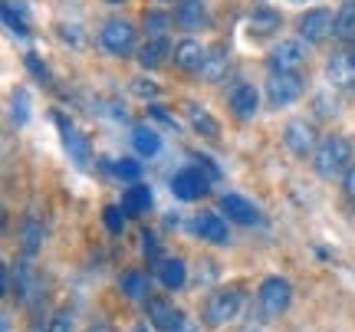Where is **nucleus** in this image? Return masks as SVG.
Masks as SVG:
<instances>
[{"label":"nucleus","mask_w":355,"mask_h":332,"mask_svg":"<svg viewBox=\"0 0 355 332\" xmlns=\"http://www.w3.org/2000/svg\"><path fill=\"white\" fill-rule=\"evenodd\" d=\"M135 332H145V326H139V329H135Z\"/></svg>","instance_id":"c03bdc74"},{"label":"nucleus","mask_w":355,"mask_h":332,"mask_svg":"<svg viewBox=\"0 0 355 332\" xmlns=\"http://www.w3.org/2000/svg\"><path fill=\"white\" fill-rule=\"evenodd\" d=\"M326 82L332 89H355V46H345V50L332 53L329 63H326Z\"/></svg>","instance_id":"f8f14e48"},{"label":"nucleus","mask_w":355,"mask_h":332,"mask_svg":"<svg viewBox=\"0 0 355 332\" xmlns=\"http://www.w3.org/2000/svg\"><path fill=\"white\" fill-rule=\"evenodd\" d=\"M241 306H243V293L237 286H217L214 293L204 299V309H201V320L207 329H220L241 316Z\"/></svg>","instance_id":"f03ea898"},{"label":"nucleus","mask_w":355,"mask_h":332,"mask_svg":"<svg viewBox=\"0 0 355 332\" xmlns=\"http://www.w3.org/2000/svg\"><path fill=\"white\" fill-rule=\"evenodd\" d=\"M332 37L352 43L355 40V0H343L339 10H336V26H332Z\"/></svg>","instance_id":"bb28decb"},{"label":"nucleus","mask_w":355,"mask_h":332,"mask_svg":"<svg viewBox=\"0 0 355 332\" xmlns=\"http://www.w3.org/2000/svg\"><path fill=\"white\" fill-rule=\"evenodd\" d=\"M191 230H194V237L214 243V247L230 243L227 220H224V214H217V211H198V214H194V220H191Z\"/></svg>","instance_id":"4468645a"},{"label":"nucleus","mask_w":355,"mask_h":332,"mask_svg":"<svg viewBox=\"0 0 355 332\" xmlns=\"http://www.w3.org/2000/svg\"><path fill=\"white\" fill-rule=\"evenodd\" d=\"M211 184H214V178L201 165H188V168H181V171H175L171 194H175L178 201H201L204 194L211 191Z\"/></svg>","instance_id":"6e6552de"},{"label":"nucleus","mask_w":355,"mask_h":332,"mask_svg":"<svg viewBox=\"0 0 355 332\" xmlns=\"http://www.w3.org/2000/svg\"><path fill=\"white\" fill-rule=\"evenodd\" d=\"M220 214L234 224H241V227H250L260 220V207L250 201V198H243V194H224L220 198Z\"/></svg>","instance_id":"a211bd4d"},{"label":"nucleus","mask_w":355,"mask_h":332,"mask_svg":"<svg viewBox=\"0 0 355 332\" xmlns=\"http://www.w3.org/2000/svg\"><path fill=\"white\" fill-rule=\"evenodd\" d=\"M132 148H135V155H141V158H158V152H162V135H158L152 125H135L132 128Z\"/></svg>","instance_id":"b1692460"},{"label":"nucleus","mask_w":355,"mask_h":332,"mask_svg":"<svg viewBox=\"0 0 355 332\" xmlns=\"http://www.w3.org/2000/svg\"><path fill=\"white\" fill-rule=\"evenodd\" d=\"M102 218H105V230H109V234H115V237L125 230V218H128V214L122 211V204H109Z\"/></svg>","instance_id":"72a5a7b5"},{"label":"nucleus","mask_w":355,"mask_h":332,"mask_svg":"<svg viewBox=\"0 0 355 332\" xmlns=\"http://www.w3.org/2000/svg\"><path fill=\"white\" fill-rule=\"evenodd\" d=\"M162 3H168V0H162Z\"/></svg>","instance_id":"49530a36"},{"label":"nucleus","mask_w":355,"mask_h":332,"mask_svg":"<svg viewBox=\"0 0 355 332\" xmlns=\"http://www.w3.org/2000/svg\"><path fill=\"white\" fill-rule=\"evenodd\" d=\"M227 69H230V50L217 43V46H207V60H204L198 76H201L204 82H220V79L227 76Z\"/></svg>","instance_id":"412c9836"},{"label":"nucleus","mask_w":355,"mask_h":332,"mask_svg":"<svg viewBox=\"0 0 355 332\" xmlns=\"http://www.w3.org/2000/svg\"><path fill=\"white\" fill-rule=\"evenodd\" d=\"M40 290H43V286H40V273H37V267H33V260H30V256H20L10 267V293L17 296V303H30Z\"/></svg>","instance_id":"9b49d317"},{"label":"nucleus","mask_w":355,"mask_h":332,"mask_svg":"<svg viewBox=\"0 0 355 332\" xmlns=\"http://www.w3.org/2000/svg\"><path fill=\"white\" fill-rule=\"evenodd\" d=\"M204 60H207V46H201V40L194 37H184L175 43V50H171V63H175V69H181V73H201Z\"/></svg>","instance_id":"dca6fc26"},{"label":"nucleus","mask_w":355,"mask_h":332,"mask_svg":"<svg viewBox=\"0 0 355 332\" xmlns=\"http://www.w3.org/2000/svg\"><path fill=\"white\" fill-rule=\"evenodd\" d=\"M293 3H303V0H293Z\"/></svg>","instance_id":"a18cd8bd"},{"label":"nucleus","mask_w":355,"mask_h":332,"mask_svg":"<svg viewBox=\"0 0 355 332\" xmlns=\"http://www.w3.org/2000/svg\"><path fill=\"white\" fill-rule=\"evenodd\" d=\"M60 37H63L66 43H76V46H83V30H79V26H60Z\"/></svg>","instance_id":"e433bc0d"},{"label":"nucleus","mask_w":355,"mask_h":332,"mask_svg":"<svg viewBox=\"0 0 355 332\" xmlns=\"http://www.w3.org/2000/svg\"><path fill=\"white\" fill-rule=\"evenodd\" d=\"M263 92L270 109H286V105L300 103V96L306 92V79L303 73H270Z\"/></svg>","instance_id":"39448f33"},{"label":"nucleus","mask_w":355,"mask_h":332,"mask_svg":"<svg viewBox=\"0 0 355 332\" xmlns=\"http://www.w3.org/2000/svg\"><path fill=\"white\" fill-rule=\"evenodd\" d=\"M158 283L165 286L168 293H178L188 286V263L184 256H165L162 267H158Z\"/></svg>","instance_id":"aec40b11"},{"label":"nucleus","mask_w":355,"mask_h":332,"mask_svg":"<svg viewBox=\"0 0 355 332\" xmlns=\"http://www.w3.org/2000/svg\"><path fill=\"white\" fill-rule=\"evenodd\" d=\"M132 89L139 92V96H148V99H155V96H158V86H155L152 79H135V82H132Z\"/></svg>","instance_id":"c9c22d12"},{"label":"nucleus","mask_w":355,"mask_h":332,"mask_svg":"<svg viewBox=\"0 0 355 332\" xmlns=\"http://www.w3.org/2000/svg\"><path fill=\"white\" fill-rule=\"evenodd\" d=\"M10 119H13V125L17 128L30 122V92L26 89H17L10 96Z\"/></svg>","instance_id":"7c9ffc66"},{"label":"nucleus","mask_w":355,"mask_h":332,"mask_svg":"<svg viewBox=\"0 0 355 332\" xmlns=\"http://www.w3.org/2000/svg\"><path fill=\"white\" fill-rule=\"evenodd\" d=\"M20 247H24V256H37V250L43 247V224L37 218H26L20 224Z\"/></svg>","instance_id":"c85d7f7f"},{"label":"nucleus","mask_w":355,"mask_h":332,"mask_svg":"<svg viewBox=\"0 0 355 332\" xmlns=\"http://www.w3.org/2000/svg\"><path fill=\"white\" fill-rule=\"evenodd\" d=\"M319 135H316V128L309 125V122H300V119H296V122H290V125H286V132H283V145H286V152L290 155H296V158H306V155H309V158H313V155H316V148H319Z\"/></svg>","instance_id":"ddd939ff"},{"label":"nucleus","mask_w":355,"mask_h":332,"mask_svg":"<svg viewBox=\"0 0 355 332\" xmlns=\"http://www.w3.org/2000/svg\"><path fill=\"white\" fill-rule=\"evenodd\" d=\"M352 155H355V148L345 135H326V139L319 141L316 155H313V168H316L319 178H326V181L345 178L349 168L355 165Z\"/></svg>","instance_id":"f257e3e1"},{"label":"nucleus","mask_w":355,"mask_h":332,"mask_svg":"<svg viewBox=\"0 0 355 332\" xmlns=\"http://www.w3.org/2000/svg\"><path fill=\"white\" fill-rule=\"evenodd\" d=\"M306 60H309V50L303 40H279L266 56V66L270 73H303Z\"/></svg>","instance_id":"9d476101"},{"label":"nucleus","mask_w":355,"mask_h":332,"mask_svg":"<svg viewBox=\"0 0 355 332\" xmlns=\"http://www.w3.org/2000/svg\"><path fill=\"white\" fill-rule=\"evenodd\" d=\"M53 122H56V128H60V141H63L66 155L73 158V165H76L79 171H86L89 158H92V145H89L86 132H83L73 119H66L63 112H53Z\"/></svg>","instance_id":"423d86ee"},{"label":"nucleus","mask_w":355,"mask_h":332,"mask_svg":"<svg viewBox=\"0 0 355 332\" xmlns=\"http://www.w3.org/2000/svg\"><path fill=\"white\" fill-rule=\"evenodd\" d=\"M24 63H26V69L33 73V79H40V82H50V66L40 60L37 53H26L24 56Z\"/></svg>","instance_id":"f704fd0d"},{"label":"nucleus","mask_w":355,"mask_h":332,"mask_svg":"<svg viewBox=\"0 0 355 332\" xmlns=\"http://www.w3.org/2000/svg\"><path fill=\"white\" fill-rule=\"evenodd\" d=\"M257 306L263 320H279L293 306V283L286 277H266L257 290Z\"/></svg>","instance_id":"20e7f679"},{"label":"nucleus","mask_w":355,"mask_h":332,"mask_svg":"<svg viewBox=\"0 0 355 332\" xmlns=\"http://www.w3.org/2000/svg\"><path fill=\"white\" fill-rule=\"evenodd\" d=\"M184 112H188V122H191V128L198 132V135H207V139H217V132H220V122H217L214 115L207 112L204 105H198V103H188L184 105Z\"/></svg>","instance_id":"a878e982"},{"label":"nucleus","mask_w":355,"mask_h":332,"mask_svg":"<svg viewBox=\"0 0 355 332\" xmlns=\"http://www.w3.org/2000/svg\"><path fill=\"white\" fill-rule=\"evenodd\" d=\"M3 332H10V316L3 313Z\"/></svg>","instance_id":"a19ab883"},{"label":"nucleus","mask_w":355,"mask_h":332,"mask_svg":"<svg viewBox=\"0 0 355 332\" xmlns=\"http://www.w3.org/2000/svg\"><path fill=\"white\" fill-rule=\"evenodd\" d=\"M119 290H122V296H128V299H148V277H145L141 270H125V273L119 277Z\"/></svg>","instance_id":"cd10ccee"},{"label":"nucleus","mask_w":355,"mask_h":332,"mask_svg":"<svg viewBox=\"0 0 355 332\" xmlns=\"http://www.w3.org/2000/svg\"><path fill=\"white\" fill-rule=\"evenodd\" d=\"M109 3H125V0H109Z\"/></svg>","instance_id":"37998d69"},{"label":"nucleus","mask_w":355,"mask_h":332,"mask_svg":"<svg viewBox=\"0 0 355 332\" xmlns=\"http://www.w3.org/2000/svg\"><path fill=\"white\" fill-rule=\"evenodd\" d=\"M76 329V316H73V306H60L50 316V326L46 332H73Z\"/></svg>","instance_id":"473e14b6"},{"label":"nucleus","mask_w":355,"mask_h":332,"mask_svg":"<svg viewBox=\"0 0 355 332\" xmlns=\"http://www.w3.org/2000/svg\"><path fill=\"white\" fill-rule=\"evenodd\" d=\"M3 24L17 37H30V13L24 0H3Z\"/></svg>","instance_id":"393cba45"},{"label":"nucleus","mask_w":355,"mask_h":332,"mask_svg":"<svg viewBox=\"0 0 355 332\" xmlns=\"http://www.w3.org/2000/svg\"><path fill=\"white\" fill-rule=\"evenodd\" d=\"M152 188L148 184H128L125 191H122V211H125L128 218H141L148 207H152Z\"/></svg>","instance_id":"4be33fe9"},{"label":"nucleus","mask_w":355,"mask_h":332,"mask_svg":"<svg viewBox=\"0 0 355 332\" xmlns=\"http://www.w3.org/2000/svg\"><path fill=\"white\" fill-rule=\"evenodd\" d=\"M148 322L155 332H198L184 309H175L168 299H152V296H148Z\"/></svg>","instance_id":"1a4fd4ad"},{"label":"nucleus","mask_w":355,"mask_h":332,"mask_svg":"<svg viewBox=\"0 0 355 332\" xmlns=\"http://www.w3.org/2000/svg\"><path fill=\"white\" fill-rule=\"evenodd\" d=\"M243 26H247V37H250V40H266V37H273V33H279V26H283V17H279L277 7L257 3L254 10L247 13Z\"/></svg>","instance_id":"2eb2a0df"},{"label":"nucleus","mask_w":355,"mask_h":332,"mask_svg":"<svg viewBox=\"0 0 355 332\" xmlns=\"http://www.w3.org/2000/svg\"><path fill=\"white\" fill-rule=\"evenodd\" d=\"M227 105H230V112L237 115V119H254L257 109H260V89H257L254 82H237L234 89H230L227 96Z\"/></svg>","instance_id":"6ab92c4d"},{"label":"nucleus","mask_w":355,"mask_h":332,"mask_svg":"<svg viewBox=\"0 0 355 332\" xmlns=\"http://www.w3.org/2000/svg\"><path fill=\"white\" fill-rule=\"evenodd\" d=\"M171 40L168 37H158V40H145V46H141L135 56H139L141 69H158V66L165 63V60H171Z\"/></svg>","instance_id":"5701e85b"},{"label":"nucleus","mask_w":355,"mask_h":332,"mask_svg":"<svg viewBox=\"0 0 355 332\" xmlns=\"http://www.w3.org/2000/svg\"><path fill=\"white\" fill-rule=\"evenodd\" d=\"M26 332H46V329H40V326H30V329H26Z\"/></svg>","instance_id":"79ce46f5"},{"label":"nucleus","mask_w":355,"mask_h":332,"mask_svg":"<svg viewBox=\"0 0 355 332\" xmlns=\"http://www.w3.org/2000/svg\"><path fill=\"white\" fill-rule=\"evenodd\" d=\"M175 26H181L184 33L207 30V26H211L207 3H204V0H178V7H175Z\"/></svg>","instance_id":"f3484780"},{"label":"nucleus","mask_w":355,"mask_h":332,"mask_svg":"<svg viewBox=\"0 0 355 332\" xmlns=\"http://www.w3.org/2000/svg\"><path fill=\"white\" fill-rule=\"evenodd\" d=\"M343 191H345V198H349V201L355 204V165L349 168V175L343 178Z\"/></svg>","instance_id":"4c0bfd02"},{"label":"nucleus","mask_w":355,"mask_h":332,"mask_svg":"<svg viewBox=\"0 0 355 332\" xmlns=\"http://www.w3.org/2000/svg\"><path fill=\"white\" fill-rule=\"evenodd\" d=\"M112 171H115V178L125 181V184H139L141 181V161L139 158H119Z\"/></svg>","instance_id":"2f4dec72"},{"label":"nucleus","mask_w":355,"mask_h":332,"mask_svg":"<svg viewBox=\"0 0 355 332\" xmlns=\"http://www.w3.org/2000/svg\"><path fill=\"white\" fill-rule=\"evenodd\" d=\"M148 115H152V119H158V122H165V125H175V119H171L168 112H162L158 105H152V109H148Z\"/></svg>","instance_id":"58836bf2"},{"label":"nucleus","mask_w":355,"mask_h":332,"mask_svg":"<svg viewBox=\"0 0 355 332\" xmlns=\"http://www.w3.org/2000/svg\"><path fill=\"white\" fill-rule=\"evenodd\" d=\"M171 24H175V17H168L165 10H145V17H141V26H145V37L148 40L165 37Z\"/></svg>","instance_id":"c756f323"},{"label":"nucleus","mask_w":355,"mask_h":332,"mask_svg":"<svg viewBox=\"0 0 355 332\" xmlns=\"http://www.w3.org/2000/svg\"><path fill=\"white\" fill-rule=\"evenodd\" d=\"M99 46L109 56H119V60H125L132 53H139V30L132 20L125 17H112V20H105L99 30Z\"/></svg>","instance_id":"7ed1b4c3"},{"label":"nucleus","mask_w":355,"mask_h":332,"mask_svg":"<svg viewBox=\"0 0 355 332\" xmlns=\"http://www.w3.org/2000/svg\"><path fill=\"white\" fill-rule=\"evenodd\" d=\"M332 26H336V13L329 7H309L306 13H300L296 33L306 46H316V43H326L332 37Z\"/></svg>","instance_id":"0eeeda50"},{"label":"nucleus","mask_w":355,"mask_h":332,"mask_svg":"<svg viewBox=\"0 0 355 332\" xmlns=\"http://www.w3.org/2000/svg\"><path fill=\"white\" fill-rule=\"evenodd\" d=\"M86 332H115V329L105 320H96V322H89V326H86Z\"/></svg>","instance_id":"ea45409f"}]
</instances>
